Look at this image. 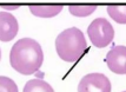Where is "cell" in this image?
Listing matches in <instances>:
<instances>
[{"label": "cell", "instance_id": "obj_1", "mask_svg": "<svg viewBox=\"0 0 126 92\" xmlns=\"http://www.w3.org/2000/svg\"><path fill=\"white\" fill-rule=\"evenodd\" d=\"M44 61V52L40 44L32 38L19 39L11 49L10 64L20 74L38 72Z\"/></svg>", "mask_w": 126, "mask_h": 92}, {"label": "cell", "instance_id": "obj_2", "mask_svg": "<svg viewBox=\"0 0 126 92\" xmlns=\"http://www.w3.org/2000/svg\"><path fill=\"white\" fill-rule=\"evenodd\" d=\"M87 49L84 33L77 28H67L57 37L55 50L59 58L67 63H76L81 58Z\"/></svg>", "mask_w": 126, "mask_h": 92}, {"label": "cell", "instance_id": "obj_3", "mask_svg": "<svg viewBox=\"0 0 126 92\" xmlns=\"http://www.w3.org/2000/svg\"><path fill=\"white\" fill-rule=\"evenodd\" d=\"M87 34L92 45L98 49H104L114 38V28L107 19L97 18L90 24Z\"/></svg>", "mask_w": 126, "mask_h": 92}, {"label": "cell", "instance_id": "obj_4", "mask_svg": "<svg viewBox=\"0 0 126 92\" xmlns=\"http://www.w3.org/2000/svg\"><path fill=\"white\" fill-rule=\"evenodd\" d=\"M112 85L103 73H88L82 77L78 85V92H111Z\"/></svg>", "mask_w": 126, "mask_h": 92}, {"label": "cell", "instance_id": "obj_5", "mask_svg": "<svg viewBox=\"0 0 126 92\" xmlns=\"http://www.w3.org/2000/svg\"><path fill=\"white\" fill-rule=\"evenodd\" d=\"M106 64L115 74H126V46H115L106 54Z\"/></svg>", "mask_w": 126, "mask_h": 92}, {"label": "cell", "instance_id": "obj_6", "mask_svg": "<svg viewBox=\"0 0 126 92\" xmlns=\"http://www.w3.org/2000/svg\"><path fill=\"white\" fill-rule=\"evenodd\" d=\"M19 31V24L16 17L5 11L0 12V40L11 41Z\"/></svg>", "mask_w": 126, "mask_h": 92}, {"label": "cell", "instance_id": "obj_7", "mask_svg": "<svg viewBox=\"0 0 126 92\" xmlns=\"http://www.w3.org/2000/svg\"><path fill=\"white\" fill-rule=\"evenodd\" d=\"M63 7V5H30V11L39 18H52L58 16Z\"/></svg>", "mask_w": 126, "mask_h": 92}, {"label": "cell", "instance_id": "obj_8", "mask_svg": "<svg viewBox=\"0 0 126 92\" xmlns=\"http://www.w3.org/2000/svg\"><path fill=\"white\" fill-rule=\"evenodd\" d=\"M22 92H54V90L47 81L40 78H34L26 83Z\"/></svg>", "mask_w": 126, "mask_h": 92}, {"label": "cell", "instance_id": "obj_9", "mask_svg": "<svg viewBox=\"0 0 126 92\" xmlns=\"http://www.w3.org/2000/svg\"><path fill=\"white\" fill-rule=\"evenodd\" d=\"M109 16L118 24H126V5L107 6Z\"/></svg>", "mask_w": 126, "mask_h": 92}, {"label": "cell", "instance_id": "obj_10", "mask_svg": "<svg viewBox=\"0 0 126 92\" xmlns=\"http://www.w3.org/2000/svg\"><path fill=\"white\" fill-rule=\"evenodd\" d=\"M97 10L95 5H70L68 11L71 14L78 18H85V17L92 14Z\"/></svg>", "mask_w": 126, "mask_h": 92}, {"label": "cell", "instance_id": "obj_11", "mask_svg": "<svg viewBox=\"0 0 126 92\" xmlns=\"http://www.w3.org/2000/svg\"><path fill=\"white\" fill-rule=\"evenodd\" d=\"M0 92H18V86L11 78L0 76Z\"/></svg>", "mask_w": 126, "mask_h": 92}, {"label": "cell", "instance_id": "obj_12", "mask_svg": "<svg viewBox=\"0 0 126 92\" xmlns=\"http://www.w3.org/2000/svg\"><path fill=\"white\" fill-rule=\"evenodd\" d=\"M1 7L5 8V10H16V8H18L19 6L18 5H1Z\"/></svg>", "mask_w": 126, "mask_h": 92}, {"label": "cell", "instance_id": "obj_13", "mask_svg": "<svg viewBox=\"0 0 126 92\" xmlns=\"http://www.w3.org/2000/svg\"><path fill=\"white\" fill-rule=\"evenodd\" d=\"M0 59H1V50H0Z\"/></svg>", "mask_w": 126, "mask_h": 92}, {"label": "cell", "instance_id": "obj_14", "mask_svg": "<svg viewBox=\"0 0 126 92\" xmlns=\"http://www.w3.org/2000/svg\"><path fill=\"white\" fill-rule=\"evenodd\" d=\"M123 92H126V91H123Z\"/></svg>", "mask_w": 126, "mask_h": 92}]
</instances>
